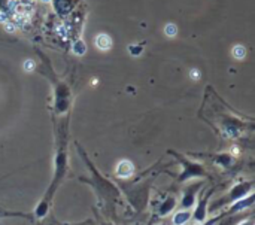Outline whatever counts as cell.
Returning <instances> with one entry per match:
<instances>
[{"label":"cell","mask_w":255,"mask_h":225,"mask_svg":"<svg viewBox=\"0 0 255 225\" xmlns=\"http://www.w3.org/2000/svg\"><path fill=\"white\" fill-rule=\"evenodd\" d=\"M4 30H6V31H9V33L15 31V24H10V22L4 24Z\"/></svg>","instance_id":"obj_7"},{"label":"cell","mask_w":255,"mask_h":225,"mask_svg":"<svg viewBox=\"0 0 255 225\" xmlns=\"http://www.w3.org/2000/svg\"><path fill=\"white\" fill-rule=\"evenodd\" d=\"M191 78H193V79H199V78H200V73H199V70L193 69V70H191Z\"/></svg>","instance_id":"obj_8"},{"label":"cell","mask_w":255,"mask_h":225,"mask_svg":"<svg viewBox=\"0 0 255 225\" xmlns=\"http://www.w3.org/2000/svg\"><path fill=\"white\" fill-rule=\"evenodd\" d=\"M133 173H134V166H133L131 161L124 160V161L118 163V166H117V176L118 178L127 179V178H131Z\"/></svg>","instance_id":"obj_1"},{"label":"cell","mask_w":255,"mask_h":225,"mask_svg":"<svg viewBox=\"0 0 255 225\" xmlns=\"http://www.w3.org/2000/svg\"><path fill=\"white\" fill-rule=\"evenodd\" d=\"M188 218H190V214L188 212H181V214H178L175 218H173V224L175 225H182L184 223H187L188 221Z\"/></svg>","instance_id":"obj_3"},{"label":"cell","mask_w":255,"mask_h":225,"mask_svg":"<svg viewBox=\"0 0 255 225\" xmlns=\"http://www.w3.org/2000/svg\"><path fill=\"white\" fill-rule=\"evenodd\" d=\"M33 69H34V63H33L31 60L24 61V70H25V72H31Z\"/></svg>","instance_id":"obj_6"},{"label":"cell","mask_w":255,"mask_h":225,"mask_svg":"<svg viewBox=\"0 0 255 225\" xmlns=\"http://www.w3.org/2000/svg\"><path fill=\"white\" fill-rule=\"evenodd\" d=\"M164 33L167 34V36H175L176 33H178V28H176V25L175 24H167L166 27H164Z\"/></svg>","instance_id":"obj_5"},{"label":"cell","mask_w":255,"mask_h":225,"mask_svg":"<svg viewBox=\"0 0 255 225\" xmlns=\"http://www.w3.org/2000/svg\"><path fill=\"white\" fill-rule=\"evenodd\" d=\"M4 19H6V16H4L3 13H0V21H3V22H4Z\"/></svg>","instance_id":"obj_9"},{"label":"cell","mask_w":255,"mask_h":225,"mask_svg":"<svg viewBox=\"0 0 255 225\" xmlns=\"http://www.w3.org/2000/svg\"><path fill=\"white\" fill-rule=\"evenodd\" d=\"M112 45V40L108 34H99L96 37V46L102 51H108Z\"/></svg>","instance_id":"obj_2"},{"label":"cell","mask_w":255,"mask_h":225,"mask_svg":"<svg viewBox=\"0 0 255 225\" xmlns=\"http://www.w3.org/2000/svg\"><path fill=\"white\" fill-rule=\"evenodd\" d=\"M233 57H235L236 60H242V58L245 57V48L241 46V45H236V46L233 48Z\"/></svg>","instance_id":"obj_4"}]
</instances>
